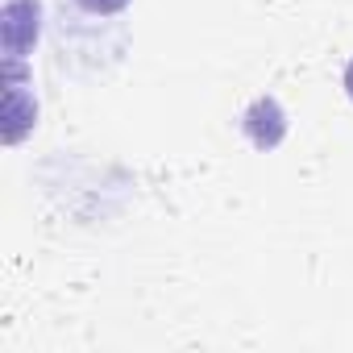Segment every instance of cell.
Wrapping results in <instances>:
<instances>
[{"label": "cell", "instance_id": "1", "mask_svg": "<svg viewBox=\"0 0 353 353\" xmlns=\"http://www.w3.org/2000/svg\"><path fill=\"white\" fill-rule=\"evenodd\" d=\"M42 34V5L38 0H9L5 5V54L26 59Z\"/></svg>", "mask_w": 353, "mask_h": 353}, {"label": "cell", "instance_id": "2", "mask_svg": "<svg viewBox=\"0 0 353 353\" xmlns=\"http://www.w3.org/2000/svg\"><path fill=\"white\" fill-rule=\"evenodd\" d=\"M38 121L34 96L21 92V59H9V92H5V141L17 145Z\"/></svg>", "mask_w": 353, "mask_h": 353}, {"label": "cell", "instance_id": "3", "mask_svg": "<svg viewBox=\"0 0 353 353\" xmlns=\"http://www.w3.org/2000/svg\"><path fill=\"white\" fill-rule=\"evenodd\" d=\"M241 129H245V137H250L258 150H274V145L283 141V133H287V117H283L279 100H270V96H258V100L245 108V117H241Z\"/></svg>", "mask_w": 353, "mask_h": 353}, {"label": "cell", "instance_id": "4", "mask_svg": "<svg viewBox=\"0 0 353 353\" xmlns=\"http://www.w3.org/2000/svg\"><path fill=\"white\" fill-rule=\"evenodd\" d=\"M75 5L83 13H96V17H112V13H121L129 5V0H75Z\"/></svg>", "mask_w": 353, "mask_h": 353}, {"label": "cell", "instance_id": "5", "mask_svg": "<svg viewBox=\"0 0 353 353\" xmlns=\"http://www.w3.org/2000/svg\"><path fill=\"white\" fill-rule=\"evenodd\" d=\"M345 92H349V100H353V63L345 67Z\"/></svg>", "mask_w": 353, "mask_h": 353}]
</instances>
